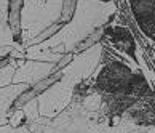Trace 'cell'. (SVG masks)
Returning <instances> with one entry per match:
<instances>
[{
  "label": "cell",
  "instance_id": "6da1fadb",
  "mask_svg": "<svg viewBox=\"0 0 155 133\" xmlns=\"http://www.w3.org/2000/svg\"><path fill=\"white\" fill-rule=\"evenodd\" d=\"M130 7L141 31L155 42V0H130Z\"/></svg>",
  "mask_w": 155,
  "mask_h": 133
}]
</instances>
